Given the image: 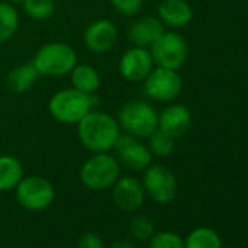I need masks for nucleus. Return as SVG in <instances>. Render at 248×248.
Masks as SVG:
<instances>
[{
	"label": "nucleus",
	"instance_id": "obj_1",
	"mask_svg": "<svg viewBox=\"0 0 248 248\" xmlns=\"http://www.w3.org/2000/svg\"><path fill=\"white\" fill-rule=\"evenodd\" d=\"M78 138L82 146L92 154L109 152L120 138V126L112 115L92 109L78 124Z\"/></svg>",
	"mask_w": 248,
	"mask_h": 248
},
{
	"label": "nucleus",
	"instance_id": "obj_2",
	"mask_svg": "<svg viewBox=\"0 0 248 248\" xmlns=\"http://www.w3.org/2000/svg\"><path fill=\"white\" fill-rule=\"evenodd\" d=\"M95 104V95L80 92L75 88H66L53 93L47 107L56 121L72 126V124H78L88 112H91Z\"/></svg>",
	"mask_w": 248,
	"mask_h": 248
},
{
	"label": "nucleus",
	"instance_id": "obj_3",
	"mask_svg": "<svg viewBox=\"0 0 248 248\" xmlns=\"http://www.w3.org/2000/svg\"><path fill=\"white\" fill-rule=\"evenodd\" d=\"M120 129L138 139H146L158 129V112L143 99H130L118 109Z\"/></svg>",
	"mask_w": 248,
	"mask_h": 248
},
{
	"label": "nucleus",
	"instance_id": "obj_4",
	"mask_svg": "<svg viewBox=\"0 0 248 248\" xmlns=\"http://www.w3.org/2000/svg\"><path fill=\"white\" fill-rule=\"evenodd\" d=\"M32 62L41 76L60 78L69 75L78 64V54L70 44L51 41L38 48Z\"/></svg>",
	"mask_w": 248,
	"mask_h": 248
},
{
	"label": "nucleus",
	"instance_id": "obj_5",
	"mask_svg": "<svg viewBox=\"0 0 248 248\" xmlns=\"http://www.w3.org/2000/svg\"><path fill=\"white\" fill-rule=\"evenodd\" d=\"M120 172L121 165L115 155L102 152L93 154L83 162L79 178L86 188L92 191H102L114 186V183L120 178Z\"/></svg>",
	"mask_w": 248,
	"mask_h": 248
},
{
	"label": "nucleus",
	"instance_id": "obj_6",
	"mask_svg": "<svg viewBox=\"0 0 248 248\" xmlns=\"http://www.w3.org/2000/svg\"><path fill=\"white\" fill-rule=\"evenodd\" d=\"M15 197L21 207L31 212H40L51 206L56 199V190L47 178L41 175H28L15 187Z\"/></svg>",
	"mask_w": 248,
	"mask_h": 248
},
{
	"label": "nucleus",
	"instance_id": "obj_7",
	"mask_svg": "<svg viewBox=\"0 0 248 248\" xmlns=\"http://www.w3.org/2000/svg\"><path fill=\"white\" fill-rule=\"evenodd\" d=\"M155 66L172 69H180L188 54V46L184 37L175 31H165L149 48Z\"/></svg>",
	"mask_w": 248,
	"mask_h": 248
},
{
	"label": "nucleus",
	"instance_id": "obj_8",
	"mask_svg": "<svg viewBox=\"0 0 248 248\" xmlns=\"http://www.w3.org/2000/svg\"><path fill=\"white\" fill-rule=\"evenodd\" d=\"M142 184L145 193L156 203L167 204L171 203L178 191V183L174 172L165 165H149L143 171Z\"/></svg>",
	"mask_w": 248,
	"mask_h": 248
},
{
	"label": "nucleus",
	"instance_id": "obj_9",
	"mask_svg": "<svg viewBox=\"0 0 248 248\" xmlns=\"http://www.w3.org/2000/svg\"><path fill=\"white\" fill-rule=\"evenodd\" d=\"M183 89V80L177 70L165 67H154L143 80L145 93L155 101L168 102L175 99Z\"/></svg>",
	"mask_w": 248,
	"mask_h": 248
},
{
	"label": "nucleus",
	"instance_id": "obj_10",
	"mask_svg": "<svg viewBox=\"0 0 248 248\" xmlns=\"http://www.w3.org/2000/svg\"><path fill=\"white\" fill-rule=\"evenodd\" d=\"M112 151L115 152V158L118 159L120 165H124L127 170L136 172L145 171L152 164L154 155L151 154L148 145L127 133L120 135Z\"/></svg>",
	"mask_w": 248,
	"mask_h": 248
},
{
	"label": "nucleus",
	"instance_id": "obj_11",
	"mask_svg": "<svg viewBox=\"0 0 248 248\" xmlns=\"http://www.w3.org/2000/svg\"><path fill=\"white\" fill-rule=\"evenodd\" d=\"M155 67L154 59L151 56L149 48L135 47L127 48L120 57L118 72L120 75L129 82H143L146 76Z\"/></svg>",
	"mask_w": 248,
	"mask_h": 248
},
{
	"label": "nucleus",
	"instance_id": "obj_12",
	"mask_svg": "<svg viewBox=\"0 0 248 248\" xmlns=\"http://www.w3.org/2000/svg\"><path fill=\"white\" fill-rule=\"evenodd\" d=\"M112 188V202L123 212H136L145 202V188L136 177H120Z\"/></svg>",
	"mask_w": 248,
	"mask_h": 248
},
{
	"label": "nucleus",
	"instance_id": "obj_13",
	"mask_svg": "<svg viewBox=\"0 0 248 248\" xmlns=\"http://www.w3.org/2000/svg\"><path fill=\"white\" fill-rule=\"evenodd\" d=\"M118 41V30L109 19L92 21L83 32V43L86 48L95 54L111 51Z\"/></svg>",
	"mask_w": 248,
	"mask_h": 248
},
{
	"label": "nucleus",
	"instance_id": "obj_14",
	"mask_svg": "<svg viewBox=\"0 0 248 248\" xmlns=\"http://www.w3.org/2000/svg\"><path fill=\"white\" fill-rule=\"evenodd\" d=\"M165 32V25L155 16H142L135 19L127 28V40L135 47L151 48V46Z\"/></svg>",
	"mask_w": 248,
	"mask_h": 248
},
{
	"label": "nucleus",
	"instance_id": "obj_15",
	"mask_svg": "<svg viewBox=\"0 0 248 248\" xmlns=\"http://www.w3.org/2000/svg\"><path fill=\"white\" fill-rule=\"evenodd\" d=\"M191 124V112L183 104H172L158 114V129L171 135L172 138L183 136Z\"/></svg>",
	"mask_w": 248,
	"mask_h": 248
},
{
	"label": "nucleus",
	"instance_id": "obj_16",
	"mask_svg": "<svg viewBox=\"0 0 248 248\" xmlns=\"http://www.w3.org/2000/svg\"><path fill=\"white\" fill-rule=\"evenodd\" d=\"M159 21L172 30L187 27L193 19V9L187 0H162L158 6Z\"/></svg>",
	"mask_w": 248,
	"mask_h": 248
},
{
	"label": "nucleus",
	"instance_id": "obj_17",
	"mask_svg": "<svg viewBox=\"0 0 248 248\" xmlns=\"http://www.w3.org/2000/svg\"><path fill=\"white\" fill-rule=\"evenodd\" d=\"M41 75L38 73L34 62H27L15 66L9 70L6 76V86L14 93H25L28 92L37 82Z\"/></svg>",
	"mask_w": 248,
	"mask_h": 248
},
{
	"label": "nucleus",
	"instance_id": "obj_18",
	"mask_svg": "<svg viewBox=\"0 0 248 248\" xmlns=\"http://www.w3.org/2000/svg\"><path fill=\"white\" fill-rule=\"evenodd\" d=\"M69 75L72 88L80 92L95 95L101 86V76L98 70L91 64H76Z\"/></svg>",
	"mask_w": 248,
	"mask_h": 248
},
{
	"label": "nucleus",
	"instance_id": "obj_19",
	"mask_svg": "<svg viewBox=\"0 0 248 248\" xmlns=\"http://www.w3.org/2000/svg\"><path fill=\"white\" fill-rule=\"evenodd\" d=\"M25 177L22 162L12 155H0V191H11Z\"/></svg>",
	"mask_w": 248,
	"mask_h": 248
},
{
	"label": "nucleus",
	"instance_id": "obj_20",
	"mask_svg": "<svg viewBox=\"0 0 248 248\" xmlns=\"http://www.w3.org/2000/svg\"><path fill=\"white\" fill-rule=\"evenodd\" d=\"M19 28V14L14 3L0 0V44L14 38Z\"/></svg>",
	"mask_w": 248,
	"mask_h": 248
},
{
	"label": "nucleus",
	"instance_id": "obj_21",
	"mask_svg": "<svg viewBox=\"0 0 248 248\" xmlns=\"http://www.w3.org/2000/svg\"><path fill=\"white\" fill-rule=\"evenodd\" d=\"M184 248H222V239L215 229L200 226L187 235L184 239Z\"/></svg>",
	"mask_w": 248,
	"mask_h": 248
},
{
	"label": "nucleus",
	"instance_id": "obj_22",
	"mask_svg": "<svg viewBox=\"0 0 248 248\" xmlns=\"http://www.w3.org/2000/svg\"><path fill=\"white\" fill-rule=\"evenodd\" d=\"M148 148L151 151V154L154 156L158 158H167L174 152L175 148V138H172L171 135L165 133L161 129H156L154 133H151L148 138Z\"/></svg>",
	"mask_w": 248,
	"mask_h": 248
},
{
	"label": "nucleus",
	"instance_id": "obj_23",
	"mask_svg": "<svg viewBox=\"0 0 248 248\" xmlns=\"http://www.w3.org/2000/svg\"><path fill=\"white\" fill-rule=\"evenodd\" d=\"M24 12L28 18L34 21H47L56 12L54 0H24Z\"/></svg>",
	"mask_w": 248,
	"mask_h": 248
},
{
	"label": "nucleus",
	"instance_id": "obj_24",
	"mask_svg": "<svg viewBox=\"0 0 248 248\" xmlns=\"http://www.w3.org/2000/svg\"><path fill=\"white\" fill-rule=\"evenodd\" d=\"M129 231L132 236L138 241H149L151 236L155 233V225L154 222L143 215H138L132 217L129 223Z\"/></svg>",
	"mask_w": 248,
	"mask_h": 248
},
{
	"label": "nucleus",
	"instance_id": "obj_25",
	"mask_svg": "<svg viewBox=\"0 0 248 248\" xmlns=\"http://www.w3.org/2000/svg\"><path fill=\"white\" fill-rule=\"evenodd\" d=\"M149 248H184V239L171 231L155 232L149 239Z\"/></svg>",
	"mask_w": 248,
	"mask_h": 248
},
{
	"label": "nucleus",
	"instance_id": "obj_26",
	"mask_svg": "<svg viewBox=\"0 0 248 248\" xmlns=\"http://www.w3.org/2000/svg\"><path fill=\"white\" fill-rule=\"evenodd\" d=\"M109 3L115 12L127 18L136 16L143 8V0H109Z\"/></svg>",
	"mask_w": 248,
	"mask_h": 248
},
{
	"label": "nucleus",
	"instance_id": "obj_27",
	"mask_svg": "<svg viewBox=\"0 0 248 248\" xmlns=\"http://www.w3.org/2000/svg\"><path fill=\"white\" fill-rule=\"evenodd\" d=\"M78 248H105L102 238L96 233L88 232L82 235L78 241Z\"/></svg>",
	"mask_w": 248,
	"mask_h": 248
},
{
	"label": "nucleus",
	"instance_id": "obj_28",
	"mask_svg": "<svg viewBox=\"0 0 248 248\" xmlns=\"http://www.w3.org/2000/svg\"><path fill=\"white\" fill-rule=\"evenodd\" d=\"M109 248H136V247L127 239H117L111 244Z\"/></svg>",
	"mask_w": 248,
	"mask_h": 248
},
{
	"label": "nucleus",
	"instance_id": "obj_29",
	"mask_svg": "<svg viewBox=\"0 0 248 248\" xmlns=\"http://www.w3.org/2000/svg\"><path fill=\"white\" fill-rule=\"evenodd\" d=\"M6 2H9V3H14V5H16V3H22L24 0H6Z\"/></svg>",
	"mask_w": 248,
	"mask_h": 248
}]
</instances>
